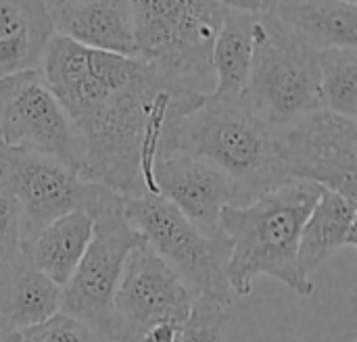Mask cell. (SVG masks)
Listing matches in <instances>:
<instances>
[{"mask_svg": "<svg viewBox=\"0 0 357 342\" xmlns=\"http://www.w3.org/2000/svg\"><path fill=\"white\" fill-rule=\"evenodd\" d=\"M40 71L82 144L79 176L123 199L155 194L153 167L176 150L178 125L205 96L134 56L54 33Z\"/></svg>", "mask_w": 357, "mask_h": 342, "instance_id": "obj_1", "label": "cell"}, {"mask_svg": "<svg viewBox=\"0 0 357 342\" xmlns=\"http://www.w3.org/2000/svg\"><path fill=\"white\" fill-rule=\"evenodd\" d=\"M322 194L312 182H289L249 205L226 207L220 228L228 244L226 278L232 295L249 297L259 276L274 278L301 297L314 295L297 259L299 236Z\"/></svg>", "mask_w": 357, "mask_h": 342, "instance_id": "obj_2", "label": "cell"}, {"mask_svg": "<svg viewBox=\"0 0 357 342\" xmlns=\"http://www.w3.org/2000/svg\"><path fill=\"white\" fill-rule=\"evenodd\" d=\"M176 150L188 153L222 171L243 207L289 184L276 146V130L245 98L207 94L178 125Z\"/></svg>", "mask_w": 357, "mask_h": 342, "instance_id": "obj_3", "label": "cell"}, {"mask_svg": "<svg viewBox=\"0 0 357 342\" xmlns=\"http://www.w3.org/2000/svg\"><path fill=\"white\" fill-rule=\"evenodd\" d=\"M224 8L220 0H130L136 59L182 90L211 94V46Z\"/></svg>", "mask_w": 357, "mask_h": 342, "instance_id": "obj_4", "label": "cell"}, {"mask_svg": "<svg viewBox=\"0 0 357 342\" xmlns=\"http://www.w3.org/2000/svg\"><path fill=\"white\" fill-rule=\"evenodd\" d=\"M243 98L274 130L322 109L318 50L297 38L274 13H257Z\"/></svg>", "mask_w": 357, "mask_h": 342, "instance_id": "obj_5", "label": "cell"}, {"mask_svg": "<svg viewBox=\"0 0 357 342\" xmlns=\"http://www.w3.org/2000/svg\"><path fill=\"white\" fill-rule=\"evenodd\" d=\"M123 215L140 238L180 276L195 301L230 307L226 242L203 234L172 203L155 194L123 199Z\"/></svg>", "mask_w": 357, "mask_h": 342, "instance_id": "obj_6", "label": "cell"}, {"mask_svg": "<svg viewBox=\"0 0 357 342\" xmlns=\"http://www.w3.org/2000/svg\"><path fill=\"white\" fill-rule=\"evenodd\" d=\"M142 242L123 215V196L92 217V238L71 280L61 290V311L88 324L105 342H113V299L128 255Z\"/></svg>", "mask_w": 357, "mask_h": 342, "instance_id": "obj_7", "label": "cell"}, {"mask_svg": "<svg viewBox=\"0 0 357 342\" xmlns=\"http://www.w3.org/2000/svg\"><path fill=\"white\" fill-rule=\"evenodd\" d=\"M0 184L21 209V244L65 213L84 211L94 217L105 205L119 199L117 192L84 180L77 171L50 157L6 148H0Z\"/></svg>", "mask_w": 357, "mask_h": 342, "instance_id": "obj_8", "label": "cell"}, {"mask_svg": "<svg viewBox=\"0 0 357 342\" xmlns=\"http://www.w3.org/2000/svg\"><path fill=\"white\" fill-rule=\"evenodd\" d=\"M0 148L50 157L79 173V136L40 69L0 77Z\"/></svg>", "mask_w": 357, "mask_h": 342, "instance_id": "obj_9", "label": "cell"}, {"mask_svg": "<svg viewBox=\"0 0 357 342\" xmlns=\"http://www.w3.org/2000/svg\"><path fill=\"white\" fill-rule=\"evenodd\" d=\"M276 146L289 182H312L357 203L356 119L312 111L278 127Z\"/></svg>", "mask_w": 357, "mask_h": 342, "instance_id": "obj_10", "label": "cell"}, {"mask_svg": "<svg viewBox=\"0 0 357 342\" xmlns=\"http://www.w3.org/2000/svg\"><path fill=\"white\" fill-rule=\"evenodd\" d=\"M192 301L180 276L142 240L128 255L113 299V342H138L161 324L178 330Z\"/></svg>", "mask_w": 357, "mask_h": 342, "instance_id": "obj_11", "label": "cell"}, {"mask_svg": "<svg viewBox=\"0 0 357 342\" xmlns=\"http://www.w3.org/2000/svg\"><path fill=\"white\" fill-rule=\"evenodd\" d=\"M153 182L157 196L172 203L203 234L226 242L220 217L226 207L234 205V190L222 171L188 153L174 150L155 163Z\"/></svg>", "mask_w": 357, "mask_h": 342, "instance_id": "obj_12", "label": "cell"}, {"mask_svg": "<svg viewBox=\"0 0 357 342\" xmlns=\"http://www.w3.org/2000/svg\"><path fill=\"white\" fill-rule=\"evenodd\" d=\"M54 33L82 46L136 59L130 0H44Z\"/></svg>", "mask_w": 357, "mask_h": 342, "instance_id": "obj_13", "label": "cell"}, {"mask_svg": "<svg viewBox=\"0 0 357 342\" xmlns=\"http://www.w3.org/2000/svg\"><path fill=\"white\" fill-rule=\"evenodd\" d=\"M61 290L33 267L23 249L0 255V318L19 332L59 313Z\"/></svg>", "mask_w": 357, "mask_h": 342, "instance_id": "obj_14", "label": "cell"}, {"mask_svg": "<svg viewBox=\"0 0 357 342\" xmlns=\"http://www.w3.org/2000/svg\"><path fill=\"white\" fill-rule=\"evenodd\" d=\"M52 36L44 0H0V77L40 69Z\"/></svg>", "mask_w": 357, "mask_h": 342, "instance_id": "obj_15", "label": "cell"}, {"mask_svg": "<svg viewBox=\"0 0 357 342\" xmlns=\"http://www.w3.org/2000/svg\"><path fill=\"white\" fill-rule=\"evenodd\" d=\"M357 203L322 188L312 213L307 215L299 236V267L305 278L312 276L328 261L337 251L357 247L356 236Z\"/></svg>", "mask_w": 357, "mask_h": 342, "instance_id": "obj_16", "label": "cell"}, {"mask_svg": "<svg viewBox=\"0 0 357 342\" xmlns=\"http://www.w3.org/2000/svg\"><path fill=\"white\" fill-rule=\"evenodd\" d=\"M272 13L314 50L357 46L356 2L278 0Z\"/></svg>", "mask_w": 357, "mask_h": 342, "instance_id": "obj_17", "label": "cell"}, {"mask_svg": "<svg viewBox=\"0 0 357 342\" xmlns=\"http://www.w3.org/2000/svg\"><path fill=\"white\" fill-rule=\"evenodd\" d=\"M90 238L92 217L84 211H71L42 226L21 249L40 274L63 288L84 257Z\"/></svg>", "mask_w": 357, "mask_h": 342, "instance_id": "obj_18", "label": "cell"}, {"mask_svg": "<svg viewBox=\"0 0 357 342\" xmlns=\"http://www.w3.org/2000/svg\"><path fill=\"white\" fill-rule=\"evenodd\" d=\"M257 13L224 8L222 25L211 46L213 92L218 98H243L251 61H253V27Z\"/></svg>", "mask_w": 357, "mask_h": 342, "instance_id": "obj_19", "label": "cell"}, {"mask_svg": "<svg viewBox=\"0 0 357 342\" xmlns=\"http://www.w3.org/2000/svg\"><path fill=\"white\" fill-rule=\"evenodd\" d=\"M320 102L322 109L356 119L357 115V50H318Z\"/></svg>", "mask_w": 357, "mask_h": 342, "instance_id": "obj_20", "label": "cell"}, {"mask_svg": "<svg viewBox=\"0 0 357 342\" xmlns=\"http://www.w3.org/2000/svg\"><path fill=\"white\" fill-rule=\"evenodd\" d=\"M226 309L207 301H192L188 320L178 328L176 342H226Z\"/></svg>", "mask_w": 357, "mask_h": 342, "instance_id": "obj_21", "label": "cell"}, {"mask_svg": "<svg viewBox=\"0 0 357 342\" xmlns=\"http://www.w3.org/2000/svg\"><path fill=\"white\" fill-rule=\"evenodd\" d=\"M19 342H105L88 324L59 311L42 324L21 330Z\"/></svg>", "mask_w": 357, "mask_h": 342, "instance_id": "obj_22", "label": "cell"}, {"mask_svg": "<svg viewBox=\"0 0 357 342\" xmlns=\"http://www.w3.org/2000/svg\"><path fill=\"white\" fill-rule=\"evenodd\" d=\"M23 217L15 196L0 184V255L21 249Z\"/></svg>", "mask_w": 357, "mask_h": 342, "instance_id": "obj_23", "label": "cell"}, {"mask_svg": "<svg viewBox=\"0 0 357 342\" xmlns=\"http://www.w3.org/2000/svg\"><path fill=\"white\" fill-rule=\"evenodd\" d=\"M176 328L169 324H161L153 330H149L138 342H176Z\"/></svg>", "mask_w": 357, "mask_h": 342, "instance_id": "obj_24", "label": "cell"}, {"mask_svg": "<svg viewBox=\"0 0 357 342\" xmlns=\"http://www.w3.org/2000/svg\"><path fill=\"white\" fill-rule=\"evenodd\" d=\"M226 8L245 10V13H261L264 0H220Z\"/></svg>", "mask_w": 357, "mask_h": 342, "instance_id": "obj_25", "label": "cell"}, {"mask_svg": "<svg viewBox=\"0 0 357 342\" xmlns=\"http://www.w3.org/2000/svg\"><path fill=\"white\" fill-rule=\"evenodd\" d=\"M21 332L0 318V342H19Z\"/></svg>", "mask_w": 357, "mask_h": 342, "instance_id": "obj_26", "label": "cell"}, {"mask_svg": "<svg viewBox=\"0 0 357 342\" xmlns=\"http://www.w3.org/2000/svg\"><path fill=\"white\" fill-rule=\"evenodd\" d=\"M276 2L278 0H264V13H272V8H274ZM345 2H356V0H345Z\"/></svg>", "mask_w": 357, "mask_h": 342, "instance_id": "obj_27", "label": "cell"}]
</instances>
